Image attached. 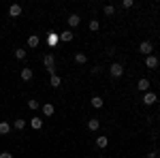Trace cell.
Listing matches in <instances>:
<instances>
[{
	"label": "cell",
	"instance_id": "6da1fadb",
	"mask_svg": "<svg viewBox=\"0 0 160 158\" xmlns=\"http://www.w3.org/2000/svg\"><path fill=\"white\" fill-rule=\"evenodd\" d=\"M43 62H45V66H47V71H49V75H53L56 73V58L51 56V54H47V56H43Z\"/></svg>",
	"mask_w": 160,
	"mask_h": 158
},
{
	"label": "cell",
	"instance_id": "7a4b0ae2",
	"mask_svg": "<svg viewBox=\"0 0 160 158\" xmlns=\"http://www.w3.org/2000/svg\"><path fill=\"white\" fill-rule=\"evenodd\" d=\"M139 51H141L143 56H152V51H154V45H152L149 41H143V43L139 45Z\"/></svg>",
	"mask_w": 160,
	"mask_h": 158
},
{
	"label": "cell",
	"instance_id": "3957f363",
	"mask_svg": "<svg viewBox=\"0 0 160 158\" xmlns=\"http://www.w3.org/2000/svg\"><path fill=\"white\" fill-rule=\"evenodd\" d=\"M109 73H111V77H122V75H124V66H122V64H118V62H115V64H111Z\"/></svg>",
	"mask_w": 160,
	"mask_h": 158
},
{
	"label": "cell",
	"instance_id": "277c9868",
	"mask_svg": "<svg viewBox=\"0 0 160 158\" xmlns=\"http://www.w3.org/2000/svg\"><path fill=\"white\" fill-rule=\"evenodd\" d=\"M58 41H60V43H71V41H73V32H71V30H64L60 37H58Z\"/></svg>",
	"mask_w": 160,
	"mask_h": 158
},
{
	"label": "cell",
	"instance_id": "5b68a950",
	"mask_svg": "<svg viewBox=\"0 0 160 158\" xmlns=\"http://www.w3.org/2000/svg\"><path fill=\"white\" fill-rule=\"evenodd\" d=\"M156 100H158V96H156L154 92H145V96H143V103H145V105H154Z\"/></svg>",
	"mask_w": 160,
	"mask_h": 158
},
{
	"label": "cell",
	"instance_id": "8992f818",
	"mask_svg": "<svg viewBox=\"0 0 160 158\" xmlns=\"http://www.w3.org/2000/svg\"><path fill=\"white\" fill-rule=\"evenodd\" d=\"M9 15H11V17H19V15H22V7H19V4H11V7H9Z\"/></svg>",
	"mask_w": 160,
	"mask_h": 158
},
{
	"label": "cell",
	"instance_id": "52a82bcc",
	"mask_svg": "<svg viewBox=\"0 0 160 158\" xmlns=\"http://www.w3.org/2000/svg\"><path fill=\"white\" fill-rule=\"evenodd\" d=\"M32 77H34V71L32 69H22V79L24 81H30Z\"/></svg>",
	"mask_w": 160,
	"mask_h": 158
},
{
	"label": "cell",
	"instance_id": "ba28073f",
	"mask_svg": "<svg viewBox=\"0 0 160 158\" xmlns=\"http://www.w3.org/2000/svg\"><path fill=\"white\" fill-rule=\"evenodd\" d=\"M43 113L49 118V115H53V113H56V107H53L51 103H45V105H43Z\"/></svg>",
	"mask_w": 160,
	"mask_h": 158
},
{
	"label": "cell",
	"instance_id": "9c48e42d",
	"mask_svg": "<svg viewBox=\"0 0 160 158\" xmlns=\"http://www.w3.org/2000/svg\"><path fill=\"white\" fill-rule=\"evenodd\" d=\"M79 22H81V19H79V15H77V13H73V15H68V26H71V28H75V26H79Z\"/></svg>",
	"mask_w": 160,
	"mask_h": 158
},
{
	"label": "cell",
	"instance_id": "30bf717a",
	"mask_svg": "<svg viewBox=\"0 0 160 158\" xmlns=\"http://www.w3.org/2000/svg\"><path fill=\"white\" fill-rule=\"evenodd\" d=\"M30 126H32L34 130H41V128H43V120H41V118H32V120H30Z\"/></svg>",
	"mask_w": 160,
	"mask_h": 158
},
{
	"label": "cell",
	"instance_id": "8fae6325",
	"mask_svg": "<svg viewBox=\"0 0 160 158\" xmlns=\"http://www.w3.org/2000/svg\"><path fill=\"white\" fill-rule=\"evenodd\" d=\"M137 88H139L141 92H148V90H149V81H148V79H139V84H137Z\"/></svg>",
	"mask_w": 160,
	"mask_h": 158
},
{
	"label": "cell",
	"instance_id": "7c38bea8",
	"mask_svg": "<svg viewBox=\"0 0 160 158\" xmlns=\"http://www.w3.org/2000/svg\"><path fill=\"white\" fill-rule=\"evenodd\" d=\"M145 64H148L149 69H156V66H158V58H156V56H148Z\"/></svg>",
	"mask_w": 160,
	"mask_h": 158
},
{
	"label": "cell",
	"instance_id": "4fadbf2b",
	"mask_svg": "<svg viewBox=\"0 0 160 158\" xmlns=\"http://www.w3.org/2000/svg\"><path fill=\"white\" fill-rule=\"evenodd\" d=\"M11 133V124L9 122H0V135H9Z\"/></svg>",
	"mask_w": 160,
	"mask_h": 158
},
{
	"label": "cell",
	"instance_id": "5bb4252c",
	"mask_svg": "<svg viewBox=\"0 0 160 158\" xmlns=\"http://www.w3.org/2000/svg\"><path fill=\"white\" fill-rule=\"evenodd\" d=\"M47 43H49V45H56V43H58V34H56L53 30L47 32Z\"/></svg>",
	"mask_w": 160,
	"mask_h": 158
},
{
	"label": "cell",
	"instance_id": "9a60e30c",
	"mask_svg": "<svg viewBox=\"0 0 160 158\" xmlns=\"http://www.w3.org/2000/svg\"><path fill=\"white\" fill-rule=\"evenodd\" d=\"M98 126H100V122L96 120V118H92V120H88V128H90V130H98Z\"/></svg>",
	"mask_w": 160,
	"mask_h": 158
},
{
	"label": "cell",
	"instance_id": "2e32d148",
	"mask_svg": "<svg viewBox=\"0 0 160 158\" xmlns=\"http://www.w3.org/2000/svg\"><path fill=\"white\" fill-rule=\"evenodd\" d=\"M38 43H41V38H38L37 34H32V37H28V45H30V47H38Z\"/></svg>",
	"mask_w": 160,
	"mask_h": 158
},
{
	"label": "cell",
	"instance_id": "e0dca14e",
	"mask_svg": "<svg viewBox=\"0 0 160 158\" xmlns=\"http://www.w3.org/2000/svg\"><path fill=\"white\" fill-rule=\"evenodd\" d=\"M13 128H15V130H24L26 128V120H15L13 122Z\"/></svg>",
	"mask_w": 160,
	"mask_h": 158
},
{
	"label": "cell",
	"instance_id": "ac0fdd59",
	"mask_svg": "<svg viewBox=\"0 0 160 158\" xmlns=\"http://www.w3.org/2000/svg\"><path fill=\"white\" fill-rule=\"evenodd\" d=\"M96 145L98 147H107L109 145V139H107V137H96Z\"/></svg>",
	"mask_w": 160,
	"mask_h": 158
},
{
	"label": "cell",
	"instance_id": "d6986e66",
	"mask_svg": "<svg viewBox=\"0 0 160 158\" xmlns=\"http://www.w3.org/2000/svg\"><path fill=\"white\" fill-rule=\"evenodd\" d=\"M75 62H77V64H86L88 56H86V54H77V56H75Z\"/></svg>",
	"mask_w": 160,
	"mask_h": 158
},
{
	"label": "cell",
	"instance_id": "ffe728a7",
	"mask_svg": "<svg viewBox=\"0 0 160 158\" xmlns=\"http://www.w3.org/2000/svg\"><path fill=\"white\" fill-rule=\"evenodd\" d=\"M51 85H53V88H60V85H62V79H60L56 73L51 75Z\"/></svg>",
	"mask_w": 160,
	"mask_h": 158
},
{
	"label": "cell",
	"instance_id": "44dd1931",
	"mask_svg": "<svg viewBox=\"0 0 160 158\" xmlns=\"http://www.w3.org/2000/svg\"><path fill=\"white\" fill-rule=\"evenodd\" d=\"M92 107H94V109H100V107H102V98L94 96V98H92Z\"/></svg>",
	"mask_w": 160,
	"mask_h": 158
},
{
	"label": "cell",
	"instance_id": "7402d4cb",
	"mask_svg": "<svg viewBox=\"0 0 160 158\" xmlns=\"http://www.w3.org/2000/svg\"><path fill=\"white\" fill-rule=\"evenodd\" d=\"M15 58H17V60H24V58H26V49L17 47V49H15Z\"/></svg>",
	"mask_w": 160,
	"mask_h": 158
},
{
	"label": "cell",
	"instance_id": "603a6c76",
	"mask_svg": "<svg viewBox=\"0 0 160 158\" xmlns=\"http://www.w3.org/2000/svg\"><path fill=\"white\" fill-rule=\"evenodd\" d=\"M38 107H41V103H37V100H28V109H32V111H37Z\"/></svg>",
	"mask_w": 160,
	"mask_h": 158
},
{
	"label": "cell",
	"instance_id": "cb8c5ba5",
	"mask_svg": "<svg viewBox=\"0 0 160 158\" xmlns=\"http://www.w3.org/2000/svg\"><path fill=\"white\" fill-rule=\"evenodd\" d=\"M98 28H100L98 19H92V22H90V30H92V32H96V30H98Z\"/></svg>",
	"mask_w": 160,
	"mask_h": 158
},
{
	"label": "cell",
	"instance_id": "d4e9b609",
	"mask_svg": "<svg viewBox=\"0 0 160 158\" xmlns=\"http://www.w3.org/2000/svg\"><path fill=\"white\" fill-rule=\"evenodd\" d=\"M102 11H105V15H113V13H115V7H113V4H107Z\"/></svg>",
	"mask_w": 160,
	"mask_h": 158
},
{
	"label": "cell",
	"instance_id": "484cf974",
	"mask_svg": "<svg viewBox=\"0 0 160 158\" xmlns=\"http://www.w3.org/2000/svg\"><path fill=\"white\" fill-rule=\"evenodd\" d=\"M132 4H135V2H132V0H124V2H122V7H124V9H130V7H132Z\"/></svg>",
	"mask_w": 160,
	"mask_h": 158
},
{
	"label": "cell",
	"instance_id": "4316f807",
	"mask_svg": "<svg viewBox=\"0 0 160 158\" xmlns=\"http://www.w3.org/2000/svg\"><path fill=\"white\" fill-rule=\"evenodd\" d=\"M148 158H158V152H156V150H154V152H149Z\"/></svg>",
	"mask_w": 160,
	"mask_h": 158
},
{
	"label": "cell",
	"instance_id": "83f0119b",
	"mask_svg": "<svg viewBox=\"0 0 160 158\" xmlns=\"http://www.w3.org/2000/svg\"><path fill=\"white\" fill-rule=\"evenodd\" d=\"M0 158H13V156L9 154V152H2V154H0Z\"/></svg>",
	"mask_w": 160,
	"mask_h": 158
},
{
	"label": "cell",
	"instance_id": "f1b7e54d",
	"mask_svg": "<svg viewBox=\"0 0 160 158\" xmlns=\"http://www.w3.org/2000/svg\"><path fill=\"white\" fill-rule=\"evenodd\" d=\"M158 122H160V115H158Z\"/></svg>",
	"mask_w": 160,
	"mask_h": 158
},
{
	"label": "cell",
	"instance_id": "f546056e",
	"mask_svg": "<svg viewBox=\"0 0 160 158\" xmlns=\"http://www.w3.org/2000/svg\"><path fill=\"white\" fill-rule=\"evenodd\" d=\"M98 158H102V156H98Z\"/></svg>",
	"mask_w": 160,
	"mask_h": 158
}]
</instances>
